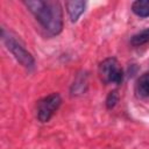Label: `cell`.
Segmentation results:
<instances>
[{"label":"cell","mask_w":149,"mask_h":149,"mask_svg":"<svg viewBox=\"0 0 149 149\" xmlns=\"http://www.w3.org/2000/svg\"><path fill=\"white\" fill-rule=\"evenodd\" d=\"M24 5L49 35L56 36L62 31L63 8L58 1L29 0Z\"/></svg>","instance_id":"obj_1"},{"label":"cell","mask_w":149,"mask_h":149,"mask_svg":"<svg viewBox=\"0 0 149 149\" xmlns=\"http://www.w3.org/2000/svg\"><path fill=\"white\" fill-rule=\"evenodd\" d=\"M1 38L5 43L6 48L10 54L14 56V58L26 69L30 70L35 66V59L33 55L24 48L23 43L20 38H17L16 35H14L12 31L7 30L6 28H1Z\"/></svg>","instance_id":"obj_2"},{"label":"cell","mask_w":149,"mask_h":149,"mask_svg":"<svg viewBox=\"0 0 149 149\" xmlns=\"http://www.w3.org/2000/svg\"><path fill=\"white\" fill-rule=\"evenodd\" d=\"M99 74L105 84H122L123 70L114 57H108L99 64Z\"/></svg>","instance_id":"obj_3"},{"label":"cell","mask_w":149,"mask_h":149,"mask_svg":"<svg viewBox=\"0 0 149 149\" xmlns=\"http://www.w3.org/2000/svg\"><path fill=\"white\" fill-rule=\"evenodd\" d=\"M62 105L59 93H51L37 101V119L41 122H48Z\"/></svg>","instance_id":"obj_4"},{"label":"cell","mask_w":149,"mask_h":149,"mask_svg":"<svg viewBox=\"0 0 149 149\" xmlns=\"http://www.w3.org/2000/svg\"><path fill=\"white\" fill-rule=\"evenodd\" d=\"M65 7H66V12L69 14V17H70L71 22H77L78 19L81 16V14L85 12L86 2L81 1V0L66 1Z\"/></svg>","instance_id":"obj_5"},{"label":"cell","mask_w":149,"mask_h":149,"mask_svg":"<svg viewBox=\"0 0 149 149\" xmlns=\"http://www.w3.org/2000/svg\"><path fill=\"white\" fill-rule=\"evenodd\" d=\"M135 92L139 98L149 97V72H144L139 77L135 84Z\"/></svg>","instance_id":"obj_6"},{"label":"cell","mask_w":149,"mask_h":149,"mask_svg":"<svg viewBox=\"0 0 149 149\" xmlns=\"http://www.w3.org/2000/svg\"><path fill=\"white\" fill-rule=\"evenodd\" d=\"M87 90V76L84 73H79L71 87V94L72 95H80L84 94Z\"/></svg>","instance_id":"obj_7"},{"label":"cell","mask_w":149,"mask_h":149,"mask_svg":"<svg viewBox=\"0 0 149 149\" xmlns=\"http://www.w3.org/2000/svg\"><path fill=\"white\" fill-rule=\"evenodd\" d=\"M132 10L139 17H149V0H136L132 3Z\"/></svg>","instance_id":"obj_8"},{"label":"cell","mask_w":149,"mask_h":149,"mask_svg":"<svg viewBox=\"0 0 149 149\" xmlns=\"http://www.w3.org/2000/svg\"><path fill=\"white\" fill-rule=\"evenodd\" d=\"M130 43L134 47H141V45H144V44L149 43V27L139 31L137 34L133 35L132 40H130Z\"/></svg>","instance_id":"obj_9"},{"label":"cell","mask_w":149,"mask_h":149,"mask_svg":"<svg viewBox=\"0 0 149 149\" xmlns=\"http://www.w3.org/2000/svg\"><path fill=\"white\" fill-rule=\"evenodd\" d=\"M118 101H119V93H118V91H115V90L114 91H111L108 93L107 98H106V107L108 109H112V108L115 107V105L118 104Z\"/></svg>","instance_id":"obj_10"}]
</instances>
